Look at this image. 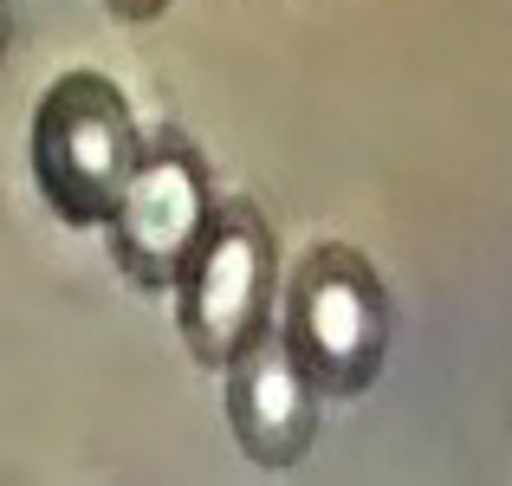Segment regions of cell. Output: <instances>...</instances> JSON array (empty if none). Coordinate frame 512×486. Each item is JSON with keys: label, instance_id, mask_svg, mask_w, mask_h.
<instances>
[{"label": "cell", "instance_id": "1", "mask_svg": "<svg viewBox=\"0 0 512 486\" xmlns=\"http://www.w3.org/2000/svg\"><path fill=\"white\" fill-rule=\"evenodd\" d=\"M143 137L111 78L65 72L33 111V175L72 227H104Z\"/></svg>", "mask_w": 512, "mask_h": 486}, {"label": "cell", "instance_id": "5", "mask_svg": "<svg viewBox=\"0 0 512 486\" xmlns=\"http://www.w3.org/2000/svg\"><path fill=\"white\" fill-rule=\"evenodd\" d=\"M318 396L325 389L312 383L299 350L273 324L227 363V422H234V441L247 448V461H260V467H292L312 448Z\"/></svg>", "mask_w": 512, "mask_h": 486}, {"label": "cell", "instance_id": "6", "mask_svg": "<svg viewBox=\"0 0 512 486\" xmlns=\"http://www.w3.org/2000/svg\"><path fill=\"white\" fill-rule=\"evenodd\" d=\"M117 13H124V20H156V13L169 7V0H111Z\"/></svg>", "mask_w": 512, "mask_h": 486}, {"label": "cell", "instance_id": "3", "mask_svg": "<svg viewBox=\"0 0 512 486\" xmlns=\"http://www.w3.org/2000/svg\"><path fill=\"white\" fill-rule=\"evenodd\" d=\"M208 221H214L208 169L195 162V150H182L175 137H163V143H143L137 150L124 188H117V201H111V214H104V234H111L117 266H124L137 286L175 292V279L195 260Z\"/></svg>", "mask_w": 512, "mask_h": 486}, {"label": "cell", "instance_id": "7", "mask_svg": "<svg viewBox=\"0 0 512 486\" xmlns=\"http://www.w3.org/2000/svg\"><path fill=\"white\" fill-rule=\"evenodd\" d=\"M0 52H7V0H0Z\"/></svg>", "mask_w": 512, "mask_h": 486}, {"label": "cell", "instance_id": "4", "mask_svg": "<svg viewBox=\"0 0 512 486\" xmlns=\"http://www.w3.org/2000/svg\"><path fill=\"white\" fill-rule=\"evenodd\" d=\"M175 312H182V337L195 363H227L266 331L273 312V240L247 208H227L208 221L195 260L175 279Z\"/></svg>", "mask_w": 512, "mask_h": 486}, {"label": "cell", "instance_id": "2", "mask_svg": "<svg viewBox=\"0 0 512 486\" xmlns=\"http://www.w3.org/2000/svg\"><path fill=\"white\" fill-rule=\"evenodd\" d=\"M286 344L325 396H357L389 357V299L363 253L318 247L286 299Z\"/></svg>", "mask_w": 512, "mask_h": 486}]
</instances>
